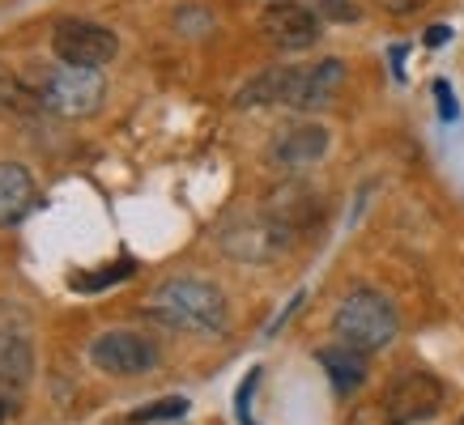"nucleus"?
I'll list each match as a JSON object with an SVG mask.
<instances>
[{"label": "nucleus", "mask_w": 464, "mask_h": 425, "mask_svg": "<svg viewBox=\"0 0 464 425\" xmlns=\"http://www.w3.org/2000/svg\"><path fill=\"white\" fill-rule=\"evenodd\" d=\"M328 154V128L324 124H290L268 141V162L277 170H307Z\"/></svg>", "instance_id": "nucleus-8"}, {"label": "nucleus", "mask_w": 464, "mask_h": 425, "mask_svg": "<svg viewBox=\"0 0 464 425\" xmlns=\"http://www.w3.org/2000/svg\"><path fill=\"white\" fill-rule=\"evenodd\" d=\"M115 52H120V39L102 22L64 17L52 30V56L64 60V64H77V69H102L115 60Z\"/></svg>", "instance_id": "nucleus-4"}, {"label": "nucleus", "mask_w": 464, "mask_h": 425, "mask_svg": "<svg viewBox=\"0 0 464 425\" xmlns=\"http://www.w3.org/2000/svg\"><path fill=\"white\" fill-rule=\"evenodd\" d=\"M298 72H303L298 64H277V69L256 72L252 81H247L239 94H235V107H273V102H282V107H295Z\"/></svg>", "instance_id": "nucleus-9"}, {"label": "nucleus", "mask_w": 464, "mask_h": 425, "mask_svg": "<svg viewBox=\"0 0 464 425\" xmlns=\"http://www.w3.org/2000/svg\"><path fill=\"white\" fill-rule=\"evenodd\" d=\"M396 307L380 289H353V294L341 298L337 315H333V332H337L345 345L362 349V354H375V349H388L396 340Z\"/></svg>", "instance_id": "nucleus-3"}, {"label": "nucleus", "mask_w": 464, "mask_h": 425, "mask_svg": "<svg viewBox=\"0 0 464 425\" xmlns=\"http://www.w3.org/2000/svg\"><path fill=\"white\" fill-rule=\"evenodd\" d=\"M14 412H17L14 396H5V392H0V421H9V417H14Z\"/></svg>", "instance_id": "nucleus-18"}, {"label": "nucleus", "mask_w": 464, "mask_h": 425, "mask_svg": "<svg viewBox=\"0 0 464 425\" xmlns=\"http://www.w3.org/2000/svg\"><path fill=\"white\" fill-rule=\"evenodd\" d=\"M145 311L154 315L158 324L175 327V332H197V336H218V332H226V324H230L222 289L209 281H197V277L162 281L154 294H150V307H145Z\"/></svg>", "instance_id": "nucleus-1"}, {"label": "nucleus", "mask_w": 464, "mask_h": 425, "mask_svg": "<svg viewBox=\"0 0 464 425\" xmlns=\"http://www.w3.org/2000/svg\"><path fill=\"white\" fill-rule=\"evenodd\" d=\"M430 0H383V9L396 17H405V14H418V9H426Z\"/></svg>", "instance_id": "nucleus-16"}, {"label": "nucleus", "mask_w": 464, "mask_h": 425, "mask_svg": "<svg viewBox=\"0 0 464 425\" xmlns=\"http://www.w3.org/2000/svg\"><path fill=\"white\" fill-rule=\"evenodd\" d=\"M90 362L102 370V374H115V379H137V374H150L158 370L162 354L158 345L141 332H102L90 345Z\"/></svg>", "instance_id": "nucleus-6"}, {"label": "nucleus", "mask_w": 464, "mask_h": 425, "mask_svg": "<svg viewBox=\"0 0 464 425\" xmlns=\"http://www.w3.org/2000/svg\"><path fill=\"white\" fill-rule=\"evenodd\" d=\"M183 412H188V400L170 396V400H158L154 409H141V412H132V421H162V417H183Z\"/></svg>", "instance_id": "nucleus-15"}, {"label": "nucleus", "mask_w": 464, "mask_h": 425, "mask_svg": "<svg viewBox=\"0 0 464 425\" xmlns=\"http://www.w3.org/2000/svg\"><path fill=\"white\" fill-rule=\"evenodd\" d=\"M435 94H439V111H443V119H451V115H456V107H451V90H448V81H439V85H435Z\"/></svg>", "instance_id": "nucleus-17"}, {"label": "nucleus", "mask_w": 464, "mask_h": 425, "mask_svg": "<svg viewBox=\"0 0 464 425\" xmlns=\"http://www.w3.org/2000/svg\"><path fill=\"white\" fill-rule=\"evenodd\" d=\"M439 409H443V382L430 370H405L383 392V421L388 425L430 421Z\"/></svg>", "instance_id": "nucleus-5"}, {"label": "nucleus", "mask_w": 464, "mask_h": 425, "mask_svg": "<svg viewBox=\"0 0 464 425\" xmlns=\"http://www.w3.org/2000/svg\"><path fill=\"white\" fill-rule=\"evenodd\" d=\"M30 379V345L22 336H0V392H17Z\"/></svg>", "instance_id": "nucleus-14"}, {"label": "nucleus", "mask_w": 464, "mask_h": 425, "mask_svg": "<svg viewBox=\"0 0 464 425\" xmlns=\"http://www.w3.org/2000/svg\"><path fill=\"white\" fill-rule=\"evenodd\" d=\"M34 209V179L22 162H0V230L26 222Z\"/></svg>", "instance_id": "nucleus-10"}, {"label": "nucleus", "mask_w": 464, "mask_h": 425, "mask_svg": "<svg viewBox=\"0 0 464 425\" xmlns=\"http://www.w3.org/2000/svg\"><path fill=\"white\" fill-rule=\"evenodd\" d=\"M26 81L43 111L60 115V119H85L107 99V81H102L99 69H77V64H64V60L26 69Z\"/></svg>", "instance_id": "nucleus-2"}, {"label": "nucleus", "mask_w": 464, "mask_h": 425, "mask_svg": "<svg viewBox=\"0 0 464 425\" xmlns=\"http://www.w3.org/2000/svg\"><path fill=\"white\" fill-rule=\"evenodd\" d=\"M260 34H265L277 52H303L320 39V17L298 0H273L260 14Z\"/></svg>", "instance_id": "nucleus-7"}, {"label": "nucleus", "mask_w": 464, "mask_h": 425, "mask_svg": "<svg viewBox=\"0 0 464 425\" xmlns=\"http://www.w3.org/2000/svg\"><path fill=\"white\" fill-rule=\"evenodd\" d=\"M320 366L328 370V379H333V387L337 392H358L366 382V354L362 349H353V345H345V340H337V345H324L320 354Z\"/></svg>", "instance_id": "nucleus-12"}, {"label": "nucleus", "mask_w": 464, "mask_h": 425, "mask_svg": "<svg viewBox=\"0 0 464 425\" xmlns=\"http://www.w3.org/2000/svg\"><path fill=\"white\" fill-rule=\"evenodd\" d=\"M426 39H430V42H443V39H448V26H430V34H426Z\"/></svg>", "instance_id": "nucleus-19"}, {"label": "nucleus", "mask_w": 464, "mask_h": 425, "mask_svg": "<svg viewBox=\"0 0 464 425\" xmlns=\"http://www.w3.org/2000/svg\"><path fill=\"white\" fill-rule=\"evenodd\" d=\"M341 81H345V64L337 56L320 60V64H307V69L298 72V94H295V107L298 111H315L324 102L337 99Z\"/></svg>", "instance_id": "nucleus-11"}, {"label": "nucleus", "mask_w": 464, "mask_h": 425, "mask_svg": "<svg viewBox=\"0 0 464 425\" xmlns=\"http://www.w3.org/2000/svg\"><path fill=\"white\" fill-rule=\"evenodd\" d=\"M0 111H9V115L43 111L39 99H34V90H30V81H26V72L9 69V64H0Z\"/></svg>", "instance_id": "nucleus-13"}]
</instances>
